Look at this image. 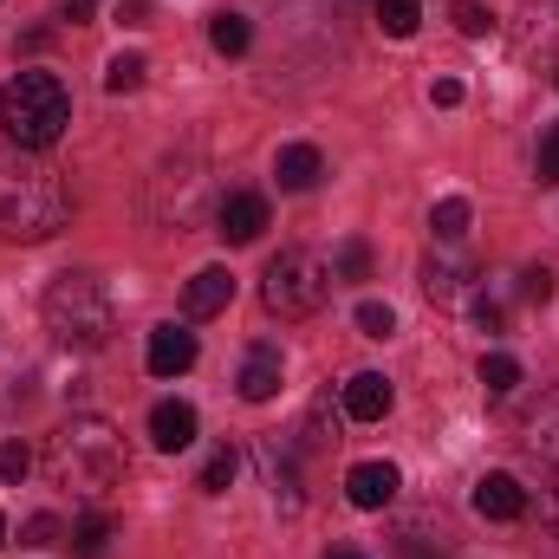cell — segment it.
<instances>
[{"instance_id": "obj_1", "label": "cell", "mask_w": 559, "mask_h": 559, "mask_svg": "<svg viewBox=\"0 0 559 559\" xmlns=\"http://www.w3.org/2000/svg\"><path fill=\"white\" fill-rule=\"evenodd\" d=\"M46 475L72 495H105L124 475V436L105 417H66L46 436Z\"/></svg>"}, {"instance_id": "obj_2", "label": "cell", "mask_w": 559, "mask_h": 559, "mask_svg": "<svg viewBox=\"0 0 559 559\" xmlns=\"http://www.w3.org/2000/svg\"><path fill=\"white\" fill-rule=\"evenodd\" d=\"M66 222H72V195H66L59 169L13 156V163L0 169V241L39 248V241H52Z\"/></svg>"}, {"instance_id": "obj_3", "label": "cell", "mask_w": 559, "mask_h": 559, "mask_svg": "<svg viewBox=\"0 0 559 559\" xmlns=\"http://www.w3.org/2000/svg\"><path fill=\"white\" fill-rule=\"evenodd\" d=\"M72 124V92L52 72H13V85L0 92V131L13 150H52Z\"/></svg>"}, {"instance_id": "obj_4", "label": "cell", "mask_w": 559, "mask_h": 559, "mask_svg": "<svg viewBox=\"0 0 559 559\" xmlns=\"http://www.w3.org/2000/svg\"><path fill=\"white\" fill-rule=\"evenodd\" d=\"M46 332L72 352H105L118 332V306L92 274H59L46 286Z\"/></svg>"}, {"instance_id": "obj_5", "label": "cell", "mask_w": 559, "mask_h": 559, "mask_svg": "<svg viewBox=\"0 0 559 559\" xmlns=\"http://www.w3.org/2000/svg\"><path fill=\"white\" fill-rule=\"evenodd\" d=\"M332 261H319L312 248H280L274 261H267V280H261V299H267V312L280 319H312L325 299H332Z\"/></svg>"}, {"instance_id": "obj_6", "label": "cell", "mask_w": 559, "mask_h": 559, "mask_svg": "<svg viewBox=\"0 0 559 559\" xmlns=\"http://www.w3.org/2000/svg\"><path fill=\"white\" fill-rule=\"evenodd\" d=\"M150 209L163 228H189L202 215V163L195 156H169L150 182Z\"/></svg>"}, {"instance_id": "obj_7", "label": "cell", "mask_w": 559, "mask_h": 559, "mask_svg": "<svg viewBox=\"0 0 559 559\" xmlns=\"http://www.w3.org/2000/svg\"><path fill=\"white\" fill-rule=\"evenodd\" d=\"M261 228H267V195H254V189H228V195L215 202V235H222L228 248L261 241Z\"/></svg>"}, {"instance_id": "obj_8", "label": "cell", "mask_w": 559, "mask_h": 559, "mask_svg": "<svg viewBox=\"0 0 559 559\" xmlns=\"http://www.w3.org/2000/svg\"><path fill=\"white\" fill-rule=\"evenodd\" d=\"M397 559H455V527L436 508L397 521Z\"/></svg>"}, {"instance_id": "obj_9", "label": "cell", "mask_w": 559, "mask_h": 559, "mask_svg": "<svg viewBox=\"0 0 559 559\" xmlns=\"http://www.w3.org/2000/svg\"><path fill=\"white\" fill-rule=\"evenodd\" d=\"M254 462H261V475H267V488H274V501L293 514L306 495H299V455H293V442H280V436H261L254 442Z\"/></svg>"}, {"instance_id": "obj_10", "label": "cell", "mask_w": 559, "mask_h": 559, "mask_svg": "<svg viewBox=\"0 0 559 559\" xmlns=\"http://www.w3.org/2000/svg\"><path fill=\"white\" fill-rule=\"evenodd\" d=\"M397 488H404L397 462H358V468L345 475V501H352V508H365V514L391 508V501H397Z\"/></svg>"}, {"instance_id": "obj_11", "label": "cell", "mask_w": 559, "mask_h": 559, "mask_svg": "<svg viewBox=\"0 0 559 559\" xmlns=\"http://www.w3.org/2000/svg\"><path fill=\"white\" fill-rule=\"evenodd\" d=\"M143 365H150V378H182V371L195 365V332H182V325H156Z\"/></svg>"}, {"instance_id": "obj_12", "label": "cell", "mask_w": 559, "mask_h": 559, "mask_svg": "<svg viewBox=\"0 0 559 559\" xmlns=\"http://www.w3.org/2000/svg\"><path fill=\"white\" fill-rule=\"evenodd\" d=\"M468 286H475V261H468V254H429V261H423V293H429L436 306H455Z\"/></svg>"}, {"instance_id": "obj_13", "label": "cell", "mask_w": 559, "mask_h": 559, "mask_svg": "<svg viewBox=\"0 0 559 559\" xmlns=\"http://www.w3.org/2000/svg\"><path fill=\"white\" fill-rule=\"evenodd\" d=\"M280 378H286V365H280V345H248V358H241V397L248 404H274L280 397Z\"/></svg>"}, {"instance_id": "obj_14", "label": "cell", "mask_w": 559, "mask_h": 559, "mask_svg": "<svg viewBox=\"0 0 559 559\" xmlns=\"http://www.w3.org/2000/svg\"><path fill=\"white\" fill-rule=\"evenodd\" d=\"M475 514H481V521H521V514H527V488L495 468V475L475 481Z\"/></svg>"}, {"instance_id": "obj_15", "label": "cell", "mask_w": 559, "mask_h": 559, "mask_svg": "<svg viewBox=\"0 0 559 559\" xmlns=\"http://www.w3.org/2000/svg\"><path fill=\"white\" fill-rule=\"evenodd\" d=\"M514 442L534 449V455H559V391H547L534 411L514 417Z\"/></svg>"}, {"instance_id": "obj_16", "label": "cell", "mask_w": 559, "mask_h": 559, "mask_svg": "<svg viewBox=\"0 0 559 559\" xmlns=\"http://www.w3.org/2000/svg\"><path fill=\"white\" fill-rule=\"evenodd\" d=\"M391 397H397V391H391L384 371H358V378L345 384V417L352 423H384L391 417Z\"/></svg>"}, {"instance_id": "obj_17", "label": "cell", "mask_w": 559, "mask_h": 559, "mask_svg": "<svg viewBox=\"0 0 559 559\" xmlns=\"http://www.w3.org/2000/svg\"><path fill=\"white\" fill-rule=\"evenodd\" d=\"M228 299H235V274L228 267H202L182 286V312L189 319H215V312H228Z\"/></svg>"}, {"instance_id": "obj_18", "label": "cell", "mask_w": 559, "mask_h": 559, "mask_svg": "<svg viewBox=\"0 0 559 559\" xmlns=\"http://www.w3.org/2000/svg\"><path fill=\"white\" fill-rule=\"evenodd\" d=\"M319 176H325V156H319L312 143H286V150L274 156V182L286 189V195H306Z\"/></svg>"}, {"instance_id": "obj_19", "label": "cell", "mask_w": 559, "mask_h": 559, "mask_svg": "<svg viewBox=\"0 0 559 559\" xmlns=\"http://www.w3.org/2000/svg\"><path fill=\"white\" fill-rule=\"evenodd\" d=\"M150 442H156L163 455H182V449L195 442V411H189V404H176V397H169V404H156V411H150Z\"/></svg>"}, {"instance_id": "obj_20", "label": "cell", "mask_w": 559, "mask_h": 559, "mask_svg": "<svg viewBox=\"0 0 559 559\" xmlns=\"http://www.w3.org/2000/svg\"><path fill=\"white\" fill-rule=\"evenodd\" d=\"M209 46H215L222 59H241V52L254 46V26H248L241 13H215V20H209Z\"/></svg>"}, {"instance_id": "obj_21", "label": "cell", "mask_w": 559, "mask_h": 559, "mask_svg": "<svg viewBox=\"0 0 559 559\" xmlns=\"http://www.w3.org/2000/svg\"><path fill=\"white\" fill-rule=\"evenodd\" d=\"M468 215H475V209H468L462 195H442V202L429 209V228H436V241H462V235H468Z\"/></svg>"}, {"instance_id": "obj_22", "label": "cell", "mask_w": 559, "mask_h": 559, "mask_svg": "<svg viewBox=\"0 0 559 559\" xmlns=\"http://www.w3.org/2000/svg\"><path fill=\"white\" fill-rule=\"evenodd\" d=\"M111 534H118V521L111 514H85L79 527H72V547L85 559H105V547H111Z\"/></svg>"}, {"instance_id": "obj_23", "label": "cell", "mask_w": 559, "mask_h": 559, "mask_svg": "<svg viewBox=\"0 0 559 559\" xmlns=\"http://www.w3.org/2000/svg\"><path fill=\"white\" fill-rule=\"evenodd\" d=\"M143 72H150V59H143V52H118V59L105 66V92H111V98L138 92V85H143Z\"/></svg>"}, {"instance_id": "obj_24", "label": "cell", "mask_w": 559, "mask_h": 559, "mask_svg": "<svg viewBox=\"0 0 559 559\" xmlns=\"http://www.w3.org/2000/svg\"><path fill=\"white\" fill-rule=\"evenodd\" d=\"M514 384H521V358H508V352H488V358H481V391H488V397H508Z\"/></svg>"}, {"instance_id": "obj_25", "label": "cell", "mask_w": 559, "mask_h": 559, "mask_svg": "<svg viewBox=\"0 0 559 559\" xmlns=\"http://www.w3.org/2000/svg\"><path fill=\"white\" fill-rule=\"evenodd\" d=\"M423 20V0H378V26L391 33V39H411Z\"/></svg>"}, {"instance_id": "obj_26", "label": "cell", "mask_w": 559, "mask_h": 559, "mask_svg": "<svg viewBox=\"0 0 559 559\" xmlns=\"http://www.w3.org/2000/svg\"><path fill=\"white\" fill-rule=\"evenodd\" d=\"M332 280H371V241H345L338 254H332Z\"/></svg>"}, {"instance_id": "obj_27", "label": "cell", "mask_w": 559, "mask_h": 559, "mask_svg": "<svg viewBox=\"0 0 559 559\" xmlns=\"http://www.w3.org/2000/svg\"><path fill=\"white\" fill-rule=\"evenodd\" d=\"M449 13H455V33H462V39H488V33H495V13H488L481 0H455Z\"/></svg>"}, {"instance_id": "obj_28", "label": "cell", "mask_w": 559, "mask_h": 559, "mask_svg": "<svg viewBox=\"0 0 559 559\" xmlns=\"http://www.w3.org/2000/svg\"><path fill=\"white\" fill-rule=\"evenodd\" d=\"M358 332H365V338H391V332H397V312H391L384 299H365V306H358Z\"/></svg>"}, {"instance_id": "obj_29", "label": "cell", "mask_w": 559, "mask_h": 559, "mask_svg": "<svg viewBox=\"0 0 559 559\" xmlns=\"http://www.w3.org/2000/svg\"><path fill=\"white\" fill-rule=\"evenodd\" d=\"M235 468H241V455H235V449H215V455H209V468H202V488H209V495H228Z\"/></svg>"}, {"instance_id": "obj_30", "label": "cell", "mask_w": 559, "mask_h": 559, "mask_svg": "<svg viewBox=\"0 0 559 559\" xmlns=\"http://www.w3.org/2000/svg\"><path fill=\"white\" fill-rule=\"evenodd\" d=\"M26 468H33L26 442H0V481H26Z\"/></svg>"}, {"instance_id": "obj_31", "label": "cell", "mask_w": 559, "mask_h": 559, "mask_svg": "<svg viewBox=\"0 0 559 559\" xmlns=\"http://www.w3.org/2000/svg\"><path fill=\"white\" fill-rule=\"evenodd\" d=\"M521 299H527V306H547V299H554V274H547V267H527V274H521Z\"/></svg>"}, {"instance_id": "obj_32", "label": "cell", "mask_w": 559, "mask_h": 559, "mask_svg": "<svg viewBox=\"0 0 559 559\" xmlns=\"http://www.w3.org/2000/svg\"><path fill=\"white\" fill-rule=\"evenodd\" d=\"M475 325H481V332H508V306H501L495 293H481V299H475Z\"/></svg>"}, {"instance_id": "obj_33", "label": "cell", "mask_w": 559, "mask_h": 559, "mask_svg": "<svg viewBox=\"0 0 559 559\" xmlns=\"http://www.w3.org/2000/svg\"><path fill=\"white\" fill-rule=\"evenodd\" d=\"M52 540H59V521H52V514H33V521H26V534H20V547H33V554H39V547H52Z\"/></svg>"}, {"instance_id": "obj_34", "label": "cell", "mask_w": 559, "mask_h": 559, "mask_svg": "<svg viewBox=\"0 0 559 559\" xmlns=\"http://www.w3.org/2000/svg\"><path fill=\"white\" fill-rule=\"evenodd\" d=\"M540 182H559V124H547V138H540Z\"/></svg>"}, {"instance_id": "obj_35", "label": "cell", "mask_w": 559, "mask_h": 559, "mask_svg": "<svg viewBox=\"0 0 559 559\" xmlns=\"http://www.w3.org/2000/svg\"><path fill=\"white\" fill-rule=\"evenodd\" d=\"M429 105H442V111L462 105V79H436V85H429Z\"/></svg>"}, {"instance_id": "obj_36", "label": "cell", "mask_w": 559, "mask_h": 559, "mask_svg": "<svg viewBox=\"0 0 559 559\" xmlns=\"http://www.w3.org/2000/svg\"><path fill=\"white\" fill-rule=\"evenodd\" d=\"M92 7H98V0H59V20H72V26H85V20H92Z\"/></svg>"}, {"instance_id": "obj_37", "label": "cell", "mask_w": 559, "mask_h": 559, "mask_svg": "<svg viewBox=\"0 0 559 559\" xmlns=\"http://www.w3.org/2000/svg\"><path fill=\"white\" fill-rule=\"evenodd\" d=\"M143 13H150V0H124V7H118V20H124V26H143Z\"/></svg>"}, {"instance_id": "obj_38", "label": "cell", "mask_w": 559, "mask_h": 559, "mask_svg": "<svg viewBox=\"0 0 559 559\" xmlns=\"http://www.w3.org/2000/svg\"><path fill=\"white\" fill-rule=\"evenodd\" d=\"M547 521H554V534H559V468H554V488H547Z\"/></svg>"}, {"instance_id": "obj_39", "label": "cell", "mask_w": 559, "mask_h": 559, "mask_svg": "<svg viewBox=\"0 0 559 559\" xmlns=\"http://www.w3.org/2000/svg\"><path fill=\"white\" fill-rule=\"evenodd\" d=\"M325 559H365V554H358V547H332Z\"/></svg>"}, {"instance_id": "obj_40", "label": "cell", "mask_w": 559, "mask_h": 559, "mask_svg": "<svg viewBox=\"0 0 559 559\" xmlns=\"http://www.w3.org/2000/svg\"><path fill=\"white\" fill-rule=\"evenodd\" d=\"M0 547H7V521H0Z\"/></svg>"}]
</instances>
